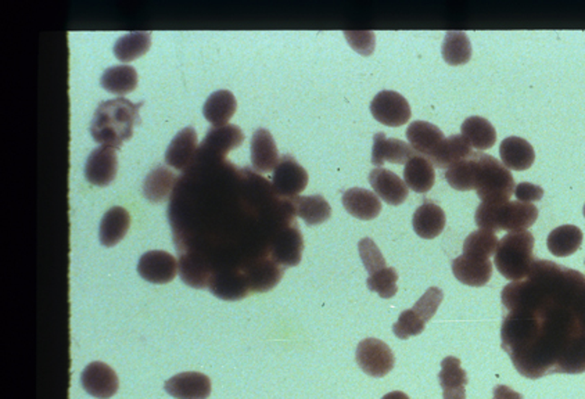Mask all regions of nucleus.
Segmentation results:
<instances>
[{"mask_svg": "<svg viewBox=\"0 0 585 399\" xmlns=\"http://www.w3.org/2000/svg\"><path fill=\"white\" fill-rule=\"evenodd\" d=\"M131 227V215L124 207H111L103 215L99 227V238L104 247H114L125 237Z\"/></svg>", "mask_w": 585, "mask_h": 399, "instance_id": "b1692460", "label": "nucleus"}, {"mask_svg": "<svg viewBox=\"0 0 585 399\" xmlns=\"http://www.w3.org/2000/svg\"><path fill=\"white\" fill-rule=\"evenodd\" d=\"M208 290L225 302H239L250 294L249 283L239 269H221L212 274Z\"/></svg>", "mask_w": 585, "mask_h": 399, "instance_id": "dca6fc26", "label": "nucleus"}, {"mask_svg": "<svg viewBox=\"0 0 585 399\" xmlns=\"http://www.w3.org/2000/svg\"><path fill=\"white\" fill-rule=\"evenodd\" d=\"M475 190L486 204L508 203L514 193V179L511 171L493 155L475 152Z\"/></svg>", "mask_w": 585, "mask_h": 399, "instance_id": "39448f33", "label": "nucleus"}, {"mask_svg": "<svg viewBox=\"0 0 585 399\" xmlns=\"http://www.w3.org/2000/svg\"><path fill=\"white\" fill-rule=\"evenodd\" d=\"M415 155H418V153L412 146L400 139L387 137L383 132H379L373 136L371 162L374 167L381 168L386 162L392 164H407Z\"/></svg>", "mask_w": 585, "mask_h": 399, "instance_id": "2eb2a0df", "label": "nucleus"}, {"mask_svg": "<svg viewBox=\"0 0 585 399\" xmlns=\"http://www.w3.org/2000/svg\"><path fill=\"white\" fill-rule=\"evenodd\" d=\"M164 390L175 399H207L212 394V382L203 373H179L164 385Z\"/></svg>", "mask_w": 585, "mask_h": 399, "instance_id": "a211bd4d", "label": "nucleus"}, {"mask_svg": "<svg viewBox=\"0 0 585 399\" xmlns=\"http://www.w3.org/2000/svg\"><path fill=\"white\" fill-rule=\"evenodd\" d=\"M348 45L361 56H371L376 48V36L372 31H345Z\"/></svg>", "mask_w": 585, "mask_h": 399, "instance_id": "c03bdc74", "label": "nucleus"}, {"mask_svg": "<svg viewBox=\"0 0 585 399\" xmlns=\"http://www.w3.org/2000/svg\"><path fill=\"white\" fill-rule=\"evenodd\" d=\"M179 176H176L165 165H158L150 171L143 182V194L150 203L160 204L170 197L173 189H175Z\"/></svg>", "mask_w": 585, "mask_h": 399, "instance_id": "c85d7f7f", "label": "nucleus"}, {"mask_svg": "<svg viewBox=\"0 0 585 399\" xmlns=\"http://www.w3.org/2000/svg\"><path fill=\"white\" fill-rule=\"evenodd\" d=\"M369 183L379 199L386 201L390 206H401L408 197L407 183L397 173L384 168H374L369 173Z\"/></svg>", "mask_w": 585, "mask_h": 399, "instance_id": "6ab92c4d", "label": "nucleus"}, {"mask_svg": "<svg viewBox=\"0 0 585 399\" xmlns=\"http://www.w3.org/2000/svg\"><path fill=\"white\" fill-rule=\"evenodd\" d=\"M537 218L538 209L534 204L508 201L503 204H480L476 209L475 221L480 229L511 233L529 229Z\"/></svg>", "mask_w": 585, "mask_h": 399, "instance_id": "20e7f679", "label": "nucleus"}, {"mask_svg": "<svg viewBox=\"0 0 585 399\" xmlns=\"http://www.w3.org/2000/svg\"><path fill=\"white\" fill-rule=\"evenodd\" d=\"M358 250H360L361 259H363V266H365L369 274H373L374 272L386 268V259H384L383 254L381 253L378 246L372 238H363L360 245H358Z\"/></svg>", "mask_w": 585, "mask_h": 399, "instance_id": "79ce46f5", "label": "nucleus"}, {"mask_svg": "<svg viewBox=\"0 0 585 399\" xmlns=\"http://www.w3.org/2000/svg\"><path fill=\"white\" fill-rule=\"evenodd\" d=\"M143 103H131L128 98L117 97L103 102L96 108L90 132L93 141L101 146L121 149L131 139L135 125L140 123L139 110Z\"/></svg>", "mask_w": 585, "mask_h": 399, "instance_id": "f03ea898", "label": "nucleus"}, {"mask_svg": "<svg viewBox=\"0 0 585 399\" xmlns=\"http://www.w3.org/2000/svg\"><path fill=\"white\" fill-rule=\"evenodd\" d=\"M444 300L443 290L439 289V287H430L422 297L420 298V302H416L413 305L412 310L415 311L420 318L425 320L426 323L436 315L437 310L440 307L441 302Z\"/></svg>", "mask_w": 585, "mask_h": 399, "instance_id": "37998d69", "label": "nucleus"}, {"mask_svg": "<svg viewBox=\"0 0 585 399\" xmlns=\"http://www.w3.org/2000/svg\"><path fill=\"white\" fill-rule=\"evenodd\" d=\"M451 268L458 281L470 287L486 286L493 276L490 259L476 258L465 254L452 261Z\"/></svg>", "mask_w": 585, "mask_h": 399, "instance_id": "aec40b11", "label": "nucleus"}, {"mask_svg": "<svg viewBox=\"0 0 585 399\" xmlns=\"http://www.w3.org/2000/svg\"><path fill=\"white\" fill-rule=\"evenodd\" d=\"M137 274L149 283H170L178 274V261L166 251H147L140 256Z\"/></svg>", "mask_w": 585, "mask_h": 399, "instance_id": "f8f14e48", "label": "nucleus"}, {"mask_svg": "<svg viewBox=\"0 0 585 399\" xmlns=\"http://www.w3.org/2000/svg\"><path fill=\"white\" fill-rule=\"evenodd\" d=\"M152 45V33L149 31H137L127 33L117 39L114 45V56L122 63H131L134 60L145 56Z\"/></svg>", "mask_w": 585, "mask_h": 399, "instance_id": "f704fd0d", "label": "nucleus"}, {"mask_svg": "<svg viewBox=\"0 0 585 399\" xmlns=\"http://www.w3.org/2000/svg\"><path fill=\"white\" fill-rule=\"evenodd\" d=\"M582 232L574 225L556 227L548 235V250L555 256L573 255L581 247Z\"/></svg>", "mask_w": 585, "mask_h": 399, "instance_id": "c9c22d12", "label": "nucleus"}, {"mask_svg": "<svg viewBox=\"0 0 585 399\" xmlns=\"http://www.w3.org/2000/svg\"><path fill=\"white\" fill-rule=\"evenodd\" d=\"M357 364L371 377H384L394 367L395 357L390 347L378 339H366L358 344Z\"/></svg>", "mask_w": 585, "mask_h": 399, "instance_id": "9b49d317", "label": "nucleus"}, {"mask_svg": "<svg viewBox=\"0 0 585 399\" xmlns=\"http://www.w3.org/2000/svg\"><path fill=\"white\" fill-rule=\"evenodd\" d=\"M446 212L440 206L425 199L422 206L416 209L412 218L413 230L420 237L431 240L443 233L446 227Z\"/></svg>", "mask_w": 585, "mask_h": 399, "instance_id": "5701e85b", "label": "nucleus"}, {"mask_svg": "<svg viewBox=\"0 0 585 399\" xmlns=\"http://www.w3.org/2000/svg\"><path fill=\"white\" fill-rule=\"evenodd\" d=\"M83 390L98 399H109L118 391V377L109 365L92 362L80 375Z\"/></svg>", "mask_w": 585, "mask_h": 399, "instance_id": "4468645a", "label": "nucleus"}, {"mask_svg": "<svg viewBox=\"0 0 585 399\" xmlns=\"http://www.w3.org/2000/svg\"><path fill=\"white\" fill-rule=\"evenodd\" d=\"M501 341L514 369L537 380L585 372V276L535 259L524 281L504 287Z\"/></svg>", "mask_w": 585, "mask_h": 399, "instance_id": "f257e3e1", "label": "nucleus"}, {"mask_svg": "<svg viewBox=\"0 0 585 399\" xmlns=\"http://www.w3.org/2000/svg\"><path fill=\"white\" fill-rule=\"evenodd\" d=\"M514 196H516L517 201L533 203V201H538V200L543 199V196H544V189L529 182L519 183L514 188Z\"/></svg>", "mask_w": 585, "mask_h": 399, "instance_id": "a18cd8bd", "label": "nucleus"}, {"mask_svg": "<svg viewBox=\"0 0 585 399\" xmlns=\"http://www.w3.org/2000/svg\"><path fill=\"white\" fill-rule=\"evenodd\" d=\"M137 72L131 66L109 67L100 78L103 89L113 95L124 96L134 92L137 87Z\"/></svg>", "mask_w": 585, "mask_h": 399, "instance_id": "72a5a7b5", "label": "nucleus"}, {"mask_svg": "<svg viewBox=\"0 0 585 399\" xmlns=\"http://www.w3.org/2000/svg\"><path fill=\"white\" fill-rule=\"evenodd\" d=\"M441 53L449 66H464L472 59V43L467 33L461 31H449L444 38Z\"/></svg>", "mask_w": 585, "mask_h": 399, "instance_id": "e433bc0d", "label": "nucleus"}, {"mask_svg": "<svg viewBox=\"0 0 585 399\" xmlns=\"http://www.w3.org/2000/svg\"><path fill=\"white\" fill-rule=\"evenodd\" d=\"M534 243V236L527 230L504 236L494 254L499 274L512 282L526 279L535 263Z\"/></svg>", "mask_w": 585, "mask_h": 399, "instance_id": "7ed1b4c3", "label": "nucleus"}, {"mask_svg": "<svg viewBox=\"0 0 585 399\" xmlns=\"http://www.w3.org/2000/svg\"><path fill=\"white\" fill-rule=\"evenodd\" d=\"M461 134L469 142L472 149L478 152L491 149L496 142L495 128L483 116H473L465 119L461 126Z\"/></svg>", "mask_w": 585, "mask_h": 399, "instance_id": "473e14b6", "label": "nucleus"}, {"mask_svg": "<svg viewBox=\"0 0 585 399\" xmlns=\"http://www.w3.org/2000/svg\"><path fill=\"white\" fill-rule=\"evenodd\" d=\"M404 181L415 193H428L436 182L434 165L423 155H415L405 164Z\"/></svg>", "mask_w": 585, "mask_h": 399, "instance_id": "2f4dec72", "label": "nucleus"}, {"mask_svg": "<svg viewBox=\"0 0 585 399\" xmlns=\"http://www.w3.org/2000/svg\"><path fill=\"white\" fill-rule=\"evenodd\" d=\"M251 165L253 170L259 173H269L277 168L279 162V152H278L275 139L268 129L259 128L254 132L251 144Z\"/></svg>", "mask_w": 585, "mask_h": 399, "instance_id": "412c9836", "label": "nucleus"}, {"mask_svg": "<svg viewBox=\"0 0 585 399\" xmlns=\"http://www.w3.org/2000/svg\"><path fill=\"white\" fill-rule=\"evenodd\" d=\"M472 153V146L462 135H452L439 144L429 162L440 170H448L451 165L469 157Z\"/></svg>", "mask_w": 585, "mask_h": 399, "instance_id": "c756f323", "label": "nucleus"}, {"mask_svg": "<svg viewBox=\"0 0 585 399\" xmlns=\"http://www.w3.org/2000/svg\"><path fill=\"white\" fill-rule=\"evenodd\" d=\"M293 212L306 221L309 227L324 224L332 217V209L324 196H296L288 200Z\"/></svg>", "mask_w": 585, "mask_h": 399, "instance_id": "cd10ccee", "label": "nucleus"}, {"mask_svg": "<svg viewBox=\"0 0 585 399\" xmlns=\"http://www.w3.org/2000/svg\"><path fill=\"white\" fill-rule=\"evenodd\" d=\"M304 242L297 225H282L270 238L268 254L285 268L297 266L301 263Z\"/></svg>", "mask_w": 585, "mask_h": 399, "instance_id": "0eeeda50", "label": "nucleus"}, {"mask_svg": "<svg viewBox=\"0 0 585 399\" xmlns=\"http://www.w3.org/2000/svg\"><path fill=\"white\" fill-rule=\"evenodd\" d=\"M499 240L495 233L491 230L478 229L470 233L464 242L465 255L476 258L490 259L498 248Z\"/></svg>", "mask_w": 585, "mask_h": 399, "instance_id": "58836bf2", "label": "nucleus"}, {"mask_svg": "<svg viewBox=\"0 0 585 399\" xmlns=\"http://www.w3.org/2000/svg\"><path fill=\"white\" fill-rule=\"evenodd\" d=\"M342 203L348 214L361 221H372L382 211V201L378 194L363 188L348 189L343 194Z\"/></svg>", "mask_w": 585, "mask_h": 399, "instance_id": "4be33fe9", "label": "nucleus"}, {"mask_svg": "<svg viewBox=\"0 0 585 399\" xmlns=\"http://www.w3.org/2000/svg\"><path fill=\"white\" fill-rule=\"evenodd\" d=\"M499 155L508 170L526 171L535 162L534 149L524 137H506L499 147Z\"/></svg>", "mask_w": 585, "mask_h": 399, "instance_id": "bb28decb", "label": "nucleus"}, {"mask_svg": "<svg viewBox=\"0 0 585 399\" xmlns=\"http://www.w3.org/2000/svg\"><path fill=\"white\" fill-rule=\"evenodd\" d=\"M439 380L443 388L444 399H467L465 385L469 383V380L458 357H448L441 362Z\"/></svg>", "mask_w": 585, "mask_h": 399, "instance_id": "7c9ffc66", "label": "nucleus"}, {"mask_svg": "<svg viewBox=\"0 0 585 399\" xmlns=\"http://www.w3.org/2000/svg\"><path fill=\"white\" fill-rule=\"evenodd\" d=\"M397 281H399V274L394 268H383L381 271L374 272L373 274L369 276L368 289L371 292H378L382 298H392L397 294Z\"/></svg>", "mask_w": 585, "mask_h": 399, "instance_id": "ea45409f", "label": "nucleus"}, {"mask_svg": "<svg viewBox=\"0 0 585 399\" xmlns=\"http://www.w3.org/2000/svg\"><path fill=\"white\" fill-rule=\"evenodd\" d=\"M405 135H407L408 142L412 149L428 160L436 152L439 144L446 139L443 131L439 126L426 123V121H415L410 124Z\"/></svg>", "mask_w": 585, "mask_h": 399, "instance_id": "393cba45", "label": "nucleus"}, {"mask_svg": "<svg viewBox=\"0 0 585 399\" xmlns=\"http://www.w3.org/2000/svg\"><path fill=\"white\" fill-rule=\"evenodd\" d=\"M197 150L196 131L192 126H186L175 135L170 146L166 147L165 164L174 170L186 172L193 164Z\"/></svg>", "mask_w": 585, "mask_h": 399, "instance_id": "f3484780", "label": "nucleus"}, {"mask_svg": "<svg viewBox=\"0 0 585 399\" xmlns=\"http://www.w3.org/2000/svg\"><path fill=\"white\" fill-rule=\"evenodd\" d=\"M425 328V320L415 311L408 310L400 315L399 320L392 326V331L400 340H407L410 337L423 333Z\"/></svg>", "mask_w": 585, "mask_h": 399, "instance_id": "a19ab883", "label": "nucleus"}, {"mask_svg": "<svg viewBox=\"0 0 585 399\" xmlns=\"http://www.w3.org/2000/svg\"><path fill=\"white\" fill-rule=\"evenodd\" d=\"M308 185V173L296 162L295 157L285 154L280 157L272 176V190L283 200L298 196Z\"/></svg>", "mask_w": 585, "mask_h": 399, "instance_id": "6e6552de", "label": "nucleus"}, {"mask_svg": "<svg viewBox=\"0 0 585 399\" xmlns=\"http://www.w3.org/2000/svg\"><path fill=\"white\" fill-rule=\"evenodd\" d=\"M243 131L236 125L212 128L197 150V162H222L229 152L243 144Z\"/></svg>", "mask_w": 585, "mask_h": 399, "instance_id": "423d86ee", "label": "nucleus"}, {"mask_svg": "<svg viewBox=\"0 0 585 399\" xmlns=\"http://www.w3.org/2000/svg\"><path fill=\"white\" fill-rule=\"evenodd\" d=\"M446 179L448 185L455 190H475L476 183V157L475 152L469 157L451 165L446 171Z\"/></svg>", "mask_w": 585, "mask_h": 399, "instance_id": "4c0bfd02", "label": "nucleus"}, {"mask_svg": "<svg viewBox=\"0 0 585 399\" xmlns=\"http://www.w3.org/2000/svg\"><path fill=\"white\" fill-rule=\"evenodd\" d=\"M236 108H238V102L232 92L217 90L208 96L203 106V114L214 128H221L228 125L229 121L235 116Z\"/></svg>", "mask_w": 585, "mask_h": 399, "instance_id": "a878e982", "label": "nucleus"}, {"mask_svg": "<svg viewBox=\"0 0 585 399\" xmlns=\"http://www.w3.org/2000/svg\"><path fill=\"white\" fill-rule=\"evenodd\" d=\"M371 113L378 123L392 128L405 125L412 116L407 98L392 90H382L374 96Z\"/></svg>", "mask_w": 585, "mask_h": 399, "instance_id": "9d476101", "label": "nucleus"}, {"mask_svg": "<svg viewBox=\"0 0 585 399\" xmlns=\"http://www.w3.org/2000/svg\"><path fill=\"white\" fill-rule=\"evenodd\" d=\"M493 399H524V395L512 390L511 387H506V385H496V387H494Z\"/></svg>", "mask_w": 585, "mask_h": 399, "instance_id": "49530a36", "label": "nucleus"}, {"mask_svg": "<svg viewBox=\"0 0 585 399\" xmlns=\"http://www.w3.org/2000/svg\"><path fill=\"white\" fill-rule=\"evenodd\" d=\"M382 399H410L407 394L402 393V391H392V393L387 394Z\"/></svg>", "mask_w": 585, "mask_h": 399, "instance_id": "de8ad7c7", "label": "nucleus"}, {"mask_svg": "<svg viewBox=\"0 0 585 399\" xmlns=\"http://www.w3.org/2000/svg\"><path fill=\"white\" fill-rule=\"evenodd\" d=\"M582 212H584V217H585V204H584V211H582Z\"/></svg>", "mask_w": 585, "mask_h": 399, "instance_id": "09e8293b", "label": "nucleus"}, {"mask_svg": "<svg viewBox=\"0 0 585 399\" xmlns=\"http://www.w3.org/2000/svg\"><path fill=\"white\" fill-rule=\"evenodd\" d=\"M246 276L251 292H267L282 281L285 266L280 265L269 254L250 259L241 269Z\"/></svg>", "mask_w": 585, "mask_h": 399, "instance_id": "1a4fd4ad", "label": "nucleus"}, {"mask_svg": "<svg viewBox=\"0 0 585 399\" xmlns=\"http://www.w3.org/2000/svg\"><path fill=\"white\" fill-rule=\"evenodd\" d=\"M118 171L116 149L100 146L93 150L85 164V178L90 185L106 188L110 185Z\"/></svg>", "mask_w": 585, "mask_h": 399, "instance_id": "ddd939ff", "label": "nucleus"}]
</instances>
